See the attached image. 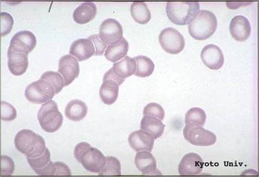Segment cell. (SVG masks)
<instances>
[{"mask_svg":"<svg viewBox=\"0 0 259 177\" xmlns=\"http://www.w3.org/2000/svg\"><path fill=\"white\" fill-rule=\"evenodd\" d=\"M15 145L16 150L27 158L40 157L47 149L43 137L29 129L20 130L16 134Z\"/></svg>","mask_w":259,"mask_h":177,"instance_id":"1","label":"cell"},{"mask_svg":"<svg viewBox=\"0 0 259 177\" xmlns=\"http://www.w3.org/2000/svg\"><path fill=\"white\" fill-rule=\"evenodd\" d=\"M74 157L90 173H99L105 166V156L87 142H80L75 146Z\"/></svg>","mask_w":259,"mask_h":177,"instance_id":"2","label":"cell"},{"mask_svg":"<svg viewBox=\"0 0 259 177\" xmlns=\"http://www.w3.org/2000/svg\"><path fill=\"white\" fill-rule=\"evenodd\" d=\"M199 2H172L166 4V15L172 23L184 25L191 24L200 11Z\"/></svg>","mask_w":259,"mask_h":177,"instance_id":"3","label":"cell"},{"mask_svg":"<svg viewBox=\"0 0 259 177\" xmlns=\"http://www.w3.org/2000/svg\"><path fill=\"white\" fill-rule=\"evenodd\" d=\"M218 22L217 16L211 11L202 10L189 25L191 36L198 41H203L211 37L216 31Z\"/></svg>","mask_w":259,"mask_h":177,"instance_id":"4","label":"cell"},{"mask_svg":"<svg viewBox=\"0 0 259 177\" xmlns=\"http://www.w3.org/2000/svg\"><path fill=\"white\" fill-rule=\"evenodd\" d=\"M37 118L41 129L50 133L59 130L63 123V116L59 111L57 102L52 99L41 105Z\"/></svg>","mask_w":259,"mask_h":177,"instance_id":"5","label":"cell"},{"mask_svg":"<svg viewBox=\"0 0 259 177\" xmlns=\"http://www.w3.org/2000/svg\"><path fill=\"white\" fill-rule=\"evenodd\" d=\"M54 88L43 79L29 84L25 90V96L34 104H43L52 100L55 96Z\"/></svg>","mask_w":259,"mask_h":177,"instance_id":"6","label":"cell"},{"mask_svg":"<svg viewBox=\"0 0 259 177\" xmlns=\"http://www.w3.org/2000/svg\"><path fill=\"white\" fill-rule=\"evenodd\" d=\"M183 134L187 141L195 146H212L217 140V136L213 132L200 125H186L183 130Z\"/></svg>","mask_w":259,"mask_h":177,"instance_id":"7","label":"cell"},{"mask_svg":"<svg viewBox=\"0 0 259 177\" xmlns=\"http://www.w3.org/2000/svg\"><path fill=\"white\" fill-rule=\"evenodd\" d=\"M161 48L170 54L177 55L182 52L186 43L181 32L174 27H166L162 30L159 36Z\"/></svg>","mask_w":259,"mask_h":177,"instance_id":"8","label":"cell"},{"mask_svg":"<svg viewBox=\"0 0 259 177\" xmlns=\"http://www.w3.org/2000/svg\"><path fill=\"white\" fill-rule=\"evenodd\" d=\"M99 37L108 46L119 43L122 39L123 29L119 22L114 18H107L99 27Z\"/></svg>","mask_w":259,"mask_h":177,"instance_id":"9","label":"cell"},{"mask_svg":"<svg viewBox=\"0 0 259 177\" xmlns=\"http://www.w3.org/2000/svg\"><path fill=\"white\" fill-rule=\"evenodd\" d=\"M36 38L32 32L21 31L11 39L8 51H18L29 55L36 46Z\"/></svg>","mask_w":259,"mask_h":177,"instance_id":"10","label":"cell"},{"mask_svg":"<svg viewBox=\"0 0 259 177\" xmlns=\"http://www.w3.org/2000/svg\"><path fill=\"white\" fill-rule=\"evenodd\" d=\"M58 72L64 79L65 85L68 86L77 78L80 74L78 60L71 55H65L60 59Z\"/></svg>","mask_w":259,"mask_h":177,"instance_id":"11","label":"cell"},{"mask_svg":"<svg viewBox=\"0 0 259 177\" xmlns=\"http://www.w3.org/2000/svg\"><path fill=\"white\" fill-rule=\"evenodd\" d=\"M203 161L198 154L190 153L183 157L178 166V172L182 176L197 175L202 171Z\"/></svg>","mask_w":259,"mask_h":177,"instance_id":"12","label":"cell"},{"mask_svg":"<svg viewBox=\"0 0 259 177\" xmlns=\"http://www.w3.org/2000/svg\"><path fill=\"white\" fill-rule=\"evenodd\" d=\"M30 166L34 172L40 176H54L56 167L51 160V153L46 149L42 155L35 158H27Z\"/></svg>","mask_w":259,"mask_h":177,"instance_id":"13","label":"cell"},{"mask_svg":"<svg viewBox=\"0 0 259 177\" xmlns=\"http://www.w3.org/2000/svg\"><path fill=\"white\" fill-rule=\"evenodd\" d=\"M201 58L205 66L213 70L221 69L224 63L223 51L215 44L205 46L201 52Z\"/></svg>","mask_w":259,"mask_h":177,"instance_id":"14","label":"cell"},{"mask_svg":"<svg viewBox=\"0 0 259 177\" xmlns=\"http://www.w3.org/2000/svg\"><path fill=\"white\" fill-rule=\"evenodd\" d=\"M130 146L136 152L149 151L151 152L154 145V138L151 134L143 130L132 132L128 136Z\"/></svg>","mask_w":259,"mask_h":177,"instance_id":"15","label":"cell"},{"mask_svg":"<svg viewBox=\"0 0 259 177\" xmlns=\"http://www.w3.org/2000/svg\"><path fill=\"white\" fill-rule=\"evenodd\" d=\"M230 31L233 39L239 42L246 41L251 36L250 22L242 15L234 16L231 20Z\"/></svg>","mask_w":259,"mask_h":177,"instance_id":"16","label":"cell"},{"mask_svg":"<svg viewBox=\"0 0 259 177\" xmlns=\"http://www.w3.org/2000/svg\"><path fill=\"white\" fill-rule=\"evenodd\" d=\"M96 49L89 39H79L74 41L69 48V55L73 56L78 61H84L95 55Z\"/></svg>","mask_w":259,"mask_h":177,"instance_id":"17","label":"cell"},{"mask_svg":"<svg viewBox=\"0 0 259 177\" xmlns=\"http://www.w3.org/2000/svg\"><path fill=\"white\" fill-rule=\"evenodd\" d=\"M8 67L14 76H20L26 72L29 66L28 55L18 51H8Z\"/></svg>","mask_w":259,"mask_h":177,"instance_id":"18","label":"cell"},{"mask_svg":"<svg viewBox=\"0 0 259 177\" xmlns=\"http://www.w3.org/2000/svg\"><path fill=\"white\" fill-rule=\"evenodd\" d=\"M97 11L96 5L93 2H84L74 10L73 20L77 24H87L96 17Z\"/></svg>","mask_w":259,"mask_h":177,"instance_id":"19","label":"cell"},{"mask_svg":"<svg viewBox=\"0 0 259 177\" xmlns=\"http://www.w3.org/2000/svg\"><path fill=\"white\" fill-rule=\"evenodd\" d=\"M135 165L143 174H150L156 171V160L149 151H140L136 154Z\"/></svg>","mask_w":259,"mask_h":177,"instance_id":"20","label":"cell"},{"mask_svg":"<svg viewBox=\"0 0 259 177\" xmlns=\"http://www.w3.org/2000/svg\"><path fill=\"white\" fill-rule=\"evenodd\" d=\"M88 114V107L84 101L73 99L69 101L65 109V115L69 120L80 122Z\"/></svg>","mask_w":259,"mask_h":177,"instance_id":"21","label":"cell"},{"mask_svg":"<svg viewBox=\"0 0 259 177\" xmlns=\"http://www.w3.org/2000/svg\"><path fill=\"white\" fill-rule=\"evenodd\" d=\"M119 85L113 80L103 81L100 90L99 96L102 102L107 105H111L117 101L119 95Z\"/></svg>","mask_w":259,"mask_h":177,"instance_id":"22","label":"cell"},{"mask_svg":"<svg viewBox=\"0 0 259 177\" xmlns=\"http://www.w3.org/2000/svg\"><path fill=\"white\" fill-rule=\"evenodd\" d=\"M112 68L118 77L125 80L126 78L136 74L137 64L135 59L126 56L120 61L113 63Z\"/></svg>","mask_w":259,"mask_h":177,"instance_id":"23","label":"cell"},{"mask_svg":"<svg viewBox=\"0 0 259 177\" xmlns=\"http://www.w3.org/2000/svg\"><path fill=\"white\" fill-rule=\"evenodd\" d=\"M165 125L159 119L150 116H144L141 122V129L158 139L163 135Z\"/></svg>","mask_w":259,"mask_h":177,"instance_id":"24","label":"cell"},{"mask_svg":"<svg viewBox=\"0 0 259 177\" xmlns=\"http://www.w3.org/2000/svg\"><path fill=\"white\" fill-rule=\"evenodd\" d=\"M129 44L128 41L122 38L121 41L112 45L108 46L105 51V57L110 62H116L125 57L128 53Z\"/></svg>","mask_w":259,"mask_h":177,"instance_id":"25","label":"cell"},{"mask_svg":"<svg viewBox=\"0 0 259 177\" xmlns=\"http://www.w3.org/2000/svg\"><path fill=\"white\" fill-rule=\"evenodd\" d=\"M131 13L135 22L140 24H147L151 19V12L144 2H133Z\"/></svg>","mask_w":259,"mask_h":177,"instance_id":"26","label":"cell"},{"mask_svg":"<svg viewBox=\"0 0 259 177\" xmlns=\"http://www.w3.org/2000/svg\"><path fill=\"white\" fill-rule=\"evenodd\" d=\"M137 64L135 75L140 78H147L151 76L154 70L155 65L151 59L144 55L134 57Z\"/></svg>","mask_w":259,"mask_h":177,"instance_id":"27","label":"cell"},{"mask_svg":"<svg viewBox=\"0 0 259 177\" xmlns=\"http://www.w3.org/2000/svg\"><path fill=\"white\" fill-rule=\"evenodd\" d=\"M206 113L203 109L199 107H193L187 112L185 123L186 125L194 124L203 126L206 122Z\"/></svg>","mask_w":259,"mask_h":177,"instance_id":"28","label":"cell"},{"mask_svg":"<svg viewBox=\"0 0 259 177\" xmlns=\"http://www.w3.org/2000/svg\"><path fill=\"white\" fill-rule=\"evenodd\" d=\"M40 79L47 81L48 83H50L54 88L55 95L61 92L64 87H66L64 79L59 72L53 71L46 72L42 74Z\"/></svg>","mask_w":259,"mask_h":177,"instance_id":"29","label":"cell"},{"mask_svg":"<svg viewBox=\"0 0 259 177\" xmlns=\"http://www.w3.org/2000/svg\"><path fill=\"white\" fill-rule=\"evenodd\" d=\"M106 158L105 166L99 173V175H121V165L119 160L113 157H108Z\"/></svg>","mask_w":259,"mask_h":177,"instance_id":"30","label":"cell"},{"mask_svg":"<svg viewBox=\"0 0 259 177\" xmlns=\"http://www.w3.org/2000/svg\"><path fill=\"white\" fill-rule=\"evenodd\" d=\"M143 115L153 116V117L163 120L165 118V111L162 106L156 102H150L145 106L143 110Z\"/></svg>","mask_w":259,"mask_h":177,"instance_id":"31","label":"cell"},{"mask_svg":"<svg viewBox=\"0 0 259 177\" xmlns=\"http://www.w3.org/2000/svg\"><path fill=\"white\" fill-rule=\"evenodd\" d=\"M17 117V112L12 104L6 101L2 102V119L6 122H11Z\"/></svg>","mask_w":259,"mask_h":177,"instance_id":"32","label":"cell"},{"mask_svg":"<svg viewBox=\"0 0 259 177\" xmlns=\"http://www.w3.org/2000/svg\"><path fill=\"white\" fill-rule=\"evenodd\" d=\"M2 36H7L11 31L14 24L13 16L6 12H2Z\"/></svg>","mask_w":259,"mask_h":177,"instance_id":"33","label":"cell"},{"mask_svg":"<svg viewBox=\"0 0 259 177\" xmlns=\"http://www.w3.org/2000/svg\"><path fill=\"white\" fill-rule=\"evenodd\" d=\"M15 165L12 158L8 156H2V175H12L15 171Z\"/></svg>","mask_w":259,"mask_h":177,"instance_id":"34","label":"cell"},{"mask_svg":"<svg viewBox=\"0 0 259 177\" xmlns=\"http://www.w3.org/2000/svg\"><path fill=\"white\" fill-rule=\"evenodd\" d=\"M88 39L92 42L96 49L95 55L96 56H101L105 53V50L107 48V44L102 41L99 34H94L88 37Z\"/></svg>","mask_w":259,"mask_h":177,"instance_id":"35","label":"cell"},{"mask_svg":"<svg viewBox=\"0 0 259 177\" xmlns=\"http://www.w3.org/2000/svg\"><path fill=\"white\" fill-rule=\"evenodd\" d=\"M56 167V173L55 176H71V172L69 167L64 163L61 162H54Z\"/></svg>","mask_w":259,"mask_h":177,"instance_id":"36","label":"cell"},{"mask_svg":"<svg viewBox=\"0 0 259 177\" xmlns=\"http://www.w3.org/2000/svg\"><path fill=\"white\" fill-rule=\"evenodd\" d=\"M109 79L115 81L119 86L121 85L124 81V79L120 78L113 72L112 68H110L109 70L106 72L104 76L103 81L109 80Z\"/></svg>","mask_w":259,"mask_h":177,"instance_id":"37","label":"cell"}]
</instances>
